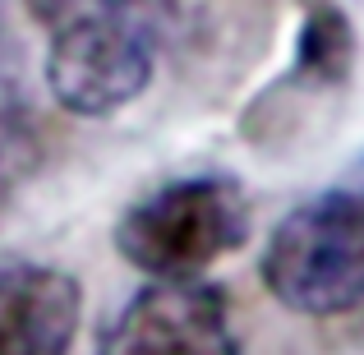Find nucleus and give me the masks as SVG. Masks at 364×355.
I'll return each mask as SVG.
<instances>
[{
  "instance_id": "7",
  "label": "nucleus",
  "mask_w": 364,
  "mask_h": 355,
  "mask_svg": "<svg viewBox=\"0 0 364 355\" xmlns=\"http://www.w3.org/2000/svg\"><path fill=\"white\" fill-rule=\"evenodd\" d=\"M37 161H42V116L23 83V51L0 0V194L33 176Z\"/></svg>"
},
{
  "instance_id": "1",
  "label": "nucleus",
  "mask_w": 364,
  "mask_h": 355,
  "mask_svg": "<svg viewBox=\"0 0 364 355\" xmlns=\"http://www.w3.org/2000/svg\"><path fill=\"white\" fill-rule=\"evenodd\" d=\"M180 0H23L42 28V79L60 111L107 120L134 107L157 74Z\"/></svg>"
},
{
  "instance_id": "4",
  "label": "nucleus",
  "mask_w": 364,
  "mask_h": 355,
  "mask_svg": "<svg viewBox=\"0 0 364 355\" xmlns=\"http://www.w3.org/2000/svg\"><path fill=\"white\" fill-rule=\"evenodd\" d=\"M97 355H245L231 304L213 282H152L102 328Z\"/></svg>"
},
{
  "instance_id": "3",
  "label": "nucleus",
  "mask_w": 364,
  "mask_h": 355,
  "mask_svg": "<svg viewBox=\"0 0 364 355\" xmlns=\"http://www.w3.org/2000/svg\"><path fill=\"white\" fill-rule=\"evenodd\" d=\"M258 282L300 319L364 309V189H323L267 231Z\"/></svg>"
},
{
  "instance_id": "6",
  "label": "nucleus",
  "mask_w": 364,
  "mask_h": 355,
  "mask_svg": "<svg viewBox=\"0 0 364 355\" xmlns=\"http://www.w3.org/2000/svg\"><path fill=\"white\" fill-rule=\"evenodd\" d=\"M83 319V286L51 263L0 267V355H70Z\"/></svg>"
},
{
  "instance_id": "2",
  "label": "nucleus",
  "mask_w": 364,
  "mask_h": 355,
  "mask_svg": "<svg viewBox=\"0 0 364 355\" xmlns=\"http://www.w3.org/2000/svg\"><path fill=\"white\" fill-rule=\"evenodd\" d=\"M254 231V203L226 171L176 176L134 198L116 222V254L152 282H194L240 254Z\"/></svg>"
},
{
  "instance_id": "5",
  "label": "nucleus",
  "mask_w": 364,
  "mask_h": 355,
  "mask_svg": "<svg viewBox=\"0 0 364 355\" xmlns=\"http://www.w3.org/2000/svg\"><path fill=\"white\" fill-rule=\"evenodd\" d=\"M355 23L337 0H309L300 18V33L291 46V65L267 92H258V102L245 116V139L263 143V134H286L291 116L309 111V102L337 97L355 74Z\"/></svg>"
}]
</instances>
